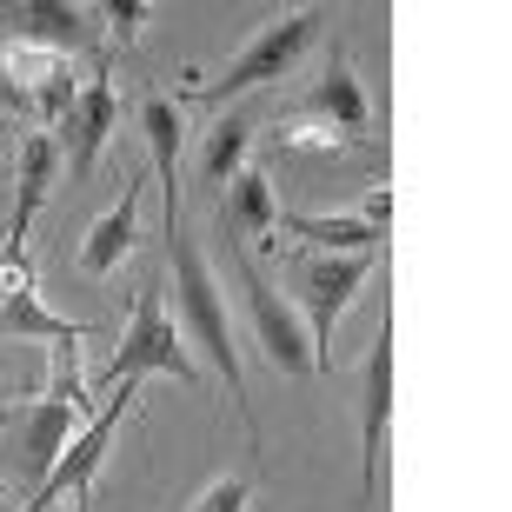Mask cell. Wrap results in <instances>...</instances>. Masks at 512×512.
I'll use <instances>...</instances> for the list:
<instances>
[{"mask_svg":"<svg viewBox=\"0 0 512 512\" xmlns=\"http://www.w3.org/2000/svg\"><path fill=\"white\" fill-rule=\"evenodd\" d=\"M280 147L286 153H340L346 140H340V127H326L320 114H293V120H280Z\"/></svg>","mask_w":512,"mask_h":512,"instance_id":"ffe728a7","label":"cell"},{"mask_svg":"<svg viewBox=\"0 0 512 512\" xmlns=\"http://www.w3.org/2000/svg\"><path fill=\"white\" fill-rule=\"evenodd\" d=\"M147 373H173V380L200 386V366H193L180 326H173L160 286H140L133 293V320L120 326V346H114V366H107V386L120 380H147Z\"/></svg>","mask_w":512,"mask_h":512,"instance_id":"277c9868","label":"cell"},{"mask_svg":"<svg viewBox=\"0 0 512 512\" xmlns=\"http://www.w3.org/2000/svg\"><path fill=\"white\" fill-rule=\"evenodd\" d=\"M167 260H173V306H180V320H173V326H180V340H193V346L213 360V373L227 380L233 406H240V419H247V433L260 439V426H253V406H247V380H240V346H233L227 293H220L207 253H200V240H193L187 207L167 213Z\"/></svg>","mask_w":512,"mask_h":512,"instance_id":"6da1fadb","label":"cell"},{"mask_svg":"<svg viewBox=\"0 0 512 512\" xmlns=\"http://www.w3.org/2000/svg\"><path fill=\"white\" fill-rule=\"evenodd\" d=\"M0 34L67 60L74 47L94 40V7H74V0H14V7H0Z\"/></svg>","mask_w":512,"mask_h":512,"instance_id":"9c48e42d","label":"cell"},{"mask_svg":"<svg viewBox=\"0 0 512 512\" xmlns=\"http://www.w3.org/2000/svg\"><path fill=\"white\" fill-rule=\"evenodd\" d=\"M280 227L300 233L306 247H320V253H380L386 247V233L366 227L360 213H280Z\"/></svg>","mask_w":512,"mask_h":512,"instance_id":"e0dca14e","label":"cell"},{"mask_svg":"<svg viewBox=\"0 0 512 512\" xmlns=\"http://www.w3.org/2000/svg\"><path fill=\"white\" fill-rule=\"evenodd\" d=\"M247 506H253V479L227 473V479H213V486H200V499L187 512H247Z\"/></svg>","mask_w":512,"mask_h":512,"instance_id":"603a6c76","label":"cell"},{"mask_svg":"<svg viewBox=\"0 0 512 512\" xmlns=\"http://www.w3.org/2000/svg\"><path fill=\"white\" fill-rule=\"evenodd\" d=\"M0 333H14V340H47V346L94 340V326H87V320H60L54 306L40 300L27 253H0Z\"/></svg>","mask_w":512,"mask_h":512,"instance_id":"ba28073f","label":"cell"},{"mask_svg":"<svg viewBox=\"0 0 512 512\" xmlns=\"http://www.w3.org/2000/svg\"><path fill=\"white\" fill-rule=\"evenodd\" d=\"M20 193H14V220H7V240H0V253H27V227L40 220V207H47V193H54L60 180V133H20Z\"/></svg>","mask_w":512,"mask_h":512,"instance_id":"7c38bea8","label":"cell"},{"mask_svg":"<svg viewBox=\"0 0 512 512\" xmlns=\"http://www.w3.org/2000/svg\"><path fill=\"white\" fill-rule=\"evenodd\" d=\"M54 512H74V506H54Z\"/></svg>","mask_w":512,"mask_h":512,"instance_id":"4316f807","label":"cell"},{"mask_svg":"<svg viewBox=\"0 0 512 512\" xmlns=\"http://www.w3.org/2000/svg\"><path fill=\"white\" fill-rule=\"evenodd\" d=\"M386 413H393V333L380 326V340L366 353V373H360V486H366V499L380 493Z\"/></svg>","mask_w":512,"mask_h":512,"instance_id":"8fae6325","label":"cell"},{"mask_svg":"<svg viewBox=\"0 0 512 512\" xmlns=\"http://www.w3.org/2000/svg\"><path fill=\"white\" fill-rule=\"evenodd\" d=\"M140 20H147V7H140V0H114V7H107V34H114V47H133Z\"/></svg>","mask_w":512,"mask_h":512,"instance_id":"cb8c5ba5","label":"cell"},{"mask_svg":"<svg viewBox=\"0 0 512 512\" xmlns=\"http://www.w3.org/2000/svg\"><path fill=\"white\" fill-rule=\"evenodd\" d=\"M133 233H140V180H127L120 200L87 227V240H80V273H87V280H114L120 260L133 253Z\"/></svg>","mask_w":512,"mask_h":512,"instance_id":"4fadbf2b","label":"cell"},{"mask_svg":"<svg viewBox=\"0 0 512 512\" xmlns=\"http://www.w3.org/2000/svg\"><path fill=\"white\" fill-rule=\"evenodd\" d=\"M326 27V7H300V14H280V20H266L260 34L240 47V54L227 60V74H213L193 87V100H207V107H227V100L253 94V87H273L280 74H293L300 67V54L320 40Z\"/></svg>","mask_w":512,"mask_h":512,"instance_id":"7a4b0ae2","label":"cell"},{"mask_svg":"<svg viewBox=\"0 0 512 512\" xmlns=\"http://www.w3.org/2000/svg\"><path fill=\"white\" fill-rule=\"evenodd\" d=\"M133 399H140V380H120V386H114V399H107V406H100V413L87 419V426H80L74 439H67V453L54 459V473L40 479V486H34V499H27L20 512H54V506H67V499H80V493H87Z\"/></svg>","mask_w":512,"mask_h":512,"instance_id":"5b68a950","label":"cell"},{"mask_svg":"<svg viewBox=\"0 0 512 512\" xmlns=\"http://www.w3.org/2000/svg\"><path fill=\"white\" fill-rule=\"evenodd\" d=\"M60 147H67V167H74V180H87V173L100 167V153H107V140H114L120 127V100H114V80L107 74H87L80 80V100L74 114L60 120Z\"/></svg>","mask_w":512,"mask_h":512,"instance_id":"30bf717a","label":"cell"},{"mask_svg":"<svg viewBox=\"0 0 512 512\" xmlns=\"http://www.w3.org/2000/svg\"><path fill=\"white\" fill-rule=\"evenodd\" d=\"M140 133H147L153 180H160V200H167V213H173V207H187V200H180V147H187V127H180V100L147 94V100H140Z\"/></svg>","mask_w":512,"mask_h":512,"instance_id":"5bb4252c","label":"cell"},{"mask_svg":"<svg viewBox=\"0 0 512 512\" xmlns=\"http://www.w3.org/2000/svg\"><path fill=\"white\" fill-rule=\"evenodd\" d=\"M74 100H80V74L67 67V60H60L54 74H47V80L34 87V114H40V133H47V127H60V120L74 114Z\"/></svg>","mask_w":512,"mask_h":512,"instance_id":"d6986e66","label":"cell"},{"mask_svg":"<svg viewBox=\"0 0 512 512\" xmlns=\"http://www.w3.org/2000/svg\"><path fill=\"white\" fill-rule=\"evenodd\" d=\"M0 107H14V114H20V107H34V100H27V94H20V87H14V80L0 74Z\"/></svg>","mask_w":512,"mask_h":512,"instance_id":"484cf974","label":"cell"},{"mask_svg":"<svg viewBox=\"0 0 512 512\" xmlns=\"http://www.w3.org/2000/svg\"><path fill=\"white\" fill-rule=\"evenodd\" d=\"M373 266H380V253H306L293 266V313L313 340V373L333 366V326L353 306V293L373 280Z\"/></svg>","mask_w":512,"mask_h":512,"instance_id":"3957f363","label":"cell"},{"mask_svg":"<svg viewBox=\"0 0 512 512\" xmlns=\"http://www.w3.org/2000/svg\"><path fill=\"white\" fill-rule=\"evenodd\" d=\"M54 67H60V54H47V47H20V40L7 47V60H0V74L14 80V87H20L27 100H34V87H40L47 74H54Z\"/></svg>","mask_w":512,"mask_h":512,"instance_id":"7402d4cb","label":"cell"},{"mask_svg":"<svg viewBox=\"0 0 512 512\" xmlns=\"http://www.w3.org/2000/svg\"><path fill=\"white\" fill-rule=\"evenodd\" d=\"M247 153H253V120L247 114H220L200 140V180L213 187H233L240 173H247Z\"/></svg>","mask_w":512,"mask_h":512,"instance_id":"ac0fdd59","label":"cell"},{"mask_svg":"<svg viewBox=\"0 0 512 512\" xmlns=\"http://www.w3.org/2000/svg\"><path fill=\"white\" fill-rule=\"evenodd\" d=\"M306 114H320L326 127H340V140H360V133L373 127V100H366V87H360V74H353L346 54L326 60V74H320V87H313V107H306Z\"/></svg>","mask_w":512,"mask_h":512,"instance_id":"9a60e30c","label":"cell"},{"mask_svg":"<svg viewBox=\"0 0 512 512\" xmlns=\"http://www.w3.org/2000/svg\"><path fill=\"white\" fill-rule=\"evenodd\" d=\"M220 233L227 247H247L253 233H280V193H273V173L247 167L227 187V207H220Z\"/></svg>","mask_w":512,"mask_h":512,"instance_id":"2e32d148","label":"cell"},{"mask_svg":"<svg viewBox=\"0 0 512 512\" xmlns=\"http://www.w3.org/2000/svg\"><path fill=\"white\" fill-rule=\"evenodd\" d=\"M227 253H233V266H240L247 313H253V340H260V353L273 360V373H313V340H306L293 300H280V286L247 260V247H227Z\"/></svg>","mask_w":512,"mask_h":512,"instance_id":"52a82bcc","label":"cell"},{"mask_svg":"<svg viewBox=\"0 0 512 512\" xmlns=\"http://www.w3.org/2000/svg\"><path fill=\"white\" fill-rule=\"evenodd\" d=\"M87 419L74 406H60V399H34V406H14V413H0V446H7V473H20L27 486L54 473V459L67 453V439L80 433Z\"/></svg>","mask_w":512,"mask_h":512,"instance_id":"8992f818","label":"cell"},{"mask_svg":"<svg viewBox=\"0 0 512 512\" xmlns=\"http://www.w3.org/2000/svg\"><path fill=\"white\" fill-rule=\"evenodd\" d=\"M47 399H60V406H74V413L87 419V373H80V340L54 346V393H47Z\"/></svg>","mask_w":512,"mask_h":512,"instance_id":"44dd1931","label":"cell"},{"mask_svg":"<svg viewBox=\"0 0 512 512\" xmlns=\"http://www.w3.org/2000/svg\"><path fill=\"white\" fill-rule=\"evenodd\" d=\"M360 220H366V227H380V233H386V220H393V193H386V180H380V187H366V200H360Z\"/></svg>","mask_w":512,"mask_h":512,"instance_id":"d4e9b609","label":"cell"}]
</instances>
